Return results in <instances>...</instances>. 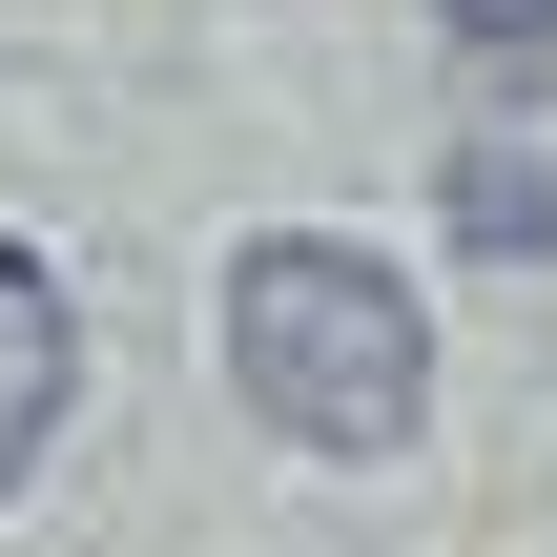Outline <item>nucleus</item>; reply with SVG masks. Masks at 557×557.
I'll return each mask as SVG.
<instances>
[{
	"instance_id": "obj_1",
	"label": "nucleus",
	"mask_w": 557,
	"mask_h": 557,
	"mask_svg": "<svg viewBox=\"0 0 557 557\" xmlns=\"http://www.w3.org/2000/svg\"><path fill=\"white\" fill-rule=\"evenodd\" d=\"M227 393H248L289 455H413V413H434L413 269H372V248H331V227L227 248Z\"/></svg>"
},
{
	"instance_id": "obj_3",
	"label": "nucleus",
	"mask_w": 557,
	"mask_h": 557,
	"mask_svg": "<svg viewBox=\"0 0 557 557\" xmlns=\"http://www.w3.org/2000/svg\"><path fill=\"white\" fill-rule=\"evenodd\" d=\"M434 21H455L475 62H537V41H557V0H434Z\"/></svg>"
},
{
	"instance_id": "obj_2",
	"label": "nucleus",
	"mask_w": 557,
	"mask_h": 557,
	"mask_svg": "<svg viewBox=\"0 0 557 557\" xmlns=\"http://www.w3.org/2000/svg\"><path fill=\"white\" fill-rule=\"evenodd\" d=\"M62 393H83V310L41 289V248H0V496L41 475V434H62Z\"/></svg>"
}]
</instances>
